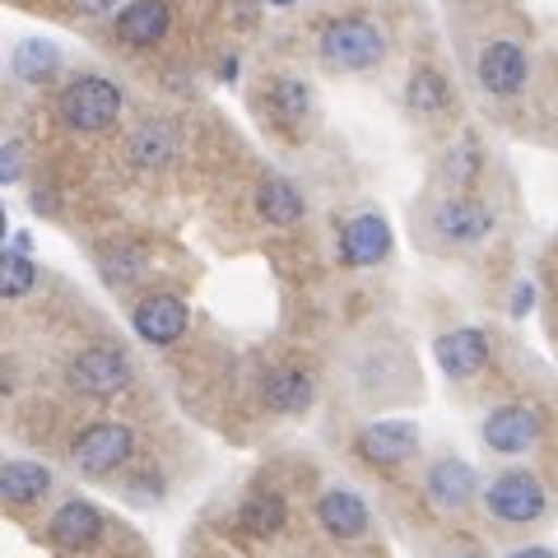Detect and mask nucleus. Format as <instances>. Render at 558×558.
<instances>
[{
    "label": "nucleus",
    "instance_id": "9b49d317",
    "mask_svg": "<svg viewBox=\"0 0 558 558\" xmlns=\"http://www.w3.org/2000/svg\"><path fill=\"white\" fill-rule=\"evenodd\" d=\"M433 359H438V368L447 377L465 381L488 363V336L480 326H457V330H447V336L433 340Z\"/></svg>",
    "mask_w": 558,
    "mask_h": 558
},
{
    "label": "nucleus",
    "instance_id": "a211bd4d",
    "mask_svg": "<svg viewBox=\"0 0 558 558\" xmlns=\"http://www.w3.org/2000/svg\"><path fill=\"white\" fill-rule=\"evenodd\" d=\"M51 488V470L38 465V461H5L0 470V494H5L10 508H33V502H43Z\"/></svg>",
    "mask_w": 558,
    "mask_h": 558
},
{
    "label": "nucleus",
    "instance_id": "9d476101",
    "mask_svg": "<svg viewBox=\"0 0 558 558\" xmlns=\"http://www.w3.org/2000/svg\"><path fill=\"white\" fill-rule=\"evenodd\" d=\"M391 256V223L381 215H354L340 233V260L354 270H368Z\"/></svg>",
    "mask_w": 558,
    "mask_h": 558
},
{
    "label": "nucleus",
    "instance_id": "f257e3e1",
    "mask_svg": "<svg viewBox=\"0 0 558 558\" xmlns=\"http://www.w3.org/2000/svg\"><path fill=\"white\" fill-rule=\"evenodd\" d=\"M317 57L326 70H340V75H359V70H373L387 61V28L363 20V14H340L330 20L317 38Z\"/></svg>",
    "mask_w": 558,
    "mask_h": 558
},
{
    "label": "nucleus",
    "instance_id": "39448f33",
    "mask_svg": "<svg viewBox=\"0 0 558 558\" xmlns=\"http://www.w3.org/2000/svg\"><path fill=\"white\" fill-rule=\"evenodd\" d=\"M131 451H135V433L126 424H89L70 442V461H75L80 475L108 480L131 461Z\"/></svg>",
    "mask_w": 558,
    "mask_h": 558
},
{
    "label": "nucleus",
    "instance_id": "f03ea898",
    "mask_svg": "<svg viewBox=\"0 0 558 558\" xmlns=\"http://www.w3.org/2000/svg\"><path fill=\"white\" fill-rule=\"evenodd\" d=\"M57 108L65 117V126L94 135V131L117 126V117H121V89H117L112 80H102V75H75L61 89Z\"/></svg>",
    "mask_w": 558,
    "mask_h": 558
},
{
    "label": "nucleus",
    "instance_id": "4468645a",
    "mask_svg": "<svg viewBox=\"0 0 558 558\" xmlns=\"http://www.w3.org/2000/svg\"><path fill=\"white\" fill-rule=\"evenodd\" d=\"M424 488H428V498H433V508H442V512H461L475 502V470H470L461 457H442V461H433L428 465V475H424Z\"/></svg>",
    "mask_w": 558,
    "mask_h": 558
},
{
    "label": "nucleus",
    "instance_id": "5701e85b",
    "mask_svg": "<svg viewBox=\"0 0 558 558\" xmlns=\"http://www.w3.org/2000/svg\"><path fill=\"white\" fill-rule=\"evenodd\" d=\"M405 102L414 108V117H447L451 108V89H447V80L438 75V70H428V65H418L410 84H405Z\"/></svg>",
    "mask_w": 558,
    "mask_h": 558
},
{
    "label": "nucleus",
    "instance_id": "423d86ee",
    "mask_svg": "<svg viewBox=\"0 0 558 558\" xmlns=\"http://www.w3.org/2000/svg\"><path fill=\"white\" fill-rule=\"evenodd\" d=\"M545 433V414L535 405H498L484 418V447L498 451V457H521L531 451Z\"/></svg>",
    "mask_w": 558,
    "mask_h": 558
},
{
    "label": "nucleus",
    "instance_id": "2f4dec72",
    "mask_svg": "<svg viewBox=\"0 0 558 558\" xmlns=\"http://www.w3.org/2000/svg\"><path fill=\"white\" fill-rule=\"evenodd\" d=\"M266 5H293V0H266Z\"/></svg>",
    "mask_w": 558,
    "mask_h": 558
},
{
    "label": "nucleus",
    "instance_id": "f8f14e48",
    "mask_svg": "<svg viewBox=\"0 0 558 558\" xmlns=\"http://www.w3.org/2000/svg\"><path fill=\"white\" fill-rule=\"evenodd\" d=\"M418 451V428L405 418H381L359 433V457L368 465H400Z\"/></svg>",
    "mask_w": 558,
    "mask_h": 558
},
{
    "label": "nucleus",
    "instance_id": "2eb2a0df",
    "mask_svg": "<svg viewBox=\"0 0 558 558\" xmlns=\"http://www.w3.org/2000/svg\"><path fill=\"white\" fill-rule=\"evenodd\" d=\"M317 521L330 539H359L368 531V502L354 488H326L317 498Z\"/></svg>",
    "mask_w": 558,
    "mask_h": 558
},
{
    "label": "nucleus",
    "instance_id": "cd10ccee",
    "mask_svg": "<svg viewBox=\"0 0 558 558\" xmlns=\"http://www.w3.org/2000/svg\"><path fill=\"white\" fill-rule=\"evenodd\" d=\"M20 168H24V145L20 140H10V145L0 149V182H14L20 178Z\"/></svg>",
    "mask_w": 558,
    "mask_h": 558
},
{
    "label": "nucleus",
    "instance_id": "7c9ffc66",
    "mask_svg": "<svg viewBox=\"0 0 558 558\" xmlns=\"http://www.w3.org/2000/svg\"><path fill=\"white\" fill-rule=\"evenodd\" d=\"M508 558H558V554L545 549V545H531V549H517V554H508Z\"/></svg>",
    "mask_w": 558,
    "mask_h": 558
},
{
    "label": "nucleus",
    "instance_id": "aec40b11",
    "mask_svg": "<svg viewBox=\"0 0 558 558\" xmlns=\"http://www.w3.org/2000/svg\"><path fill=\"white\" fill-rule=\"evenodd\" d=\"M317 396V381H312L303 368H275L266 377V405L279 414H303Z\"/></svg>",
    "mask_w": 558,
    "mask_h": 558
},
{
    "label": "nucleus",
    "instance_id": "f3484780",
    "mask_svg": "<svg viewBox=\"0 0 558 558\" xmlns=\"http://www.w3.org/2000/svg\"><path fill=\"white\" fill-rule=\"evenodd\" d=\"M182 145V135L172 121H145V126H135V135L126 140V154H131V163L135 168H168L172 163V154H178Z\"/></svg>",
    "mask_w": 558,
    "mask_h": 558
},
{
    "label": "nucleus",
    "instance_id": "412c9836",
    "mask_svg": "<svg viewBox=\"0 0 558 558\" xmlns=\"http://www.w3.org/2000/svg\"><path fill=\"white\" fill-rule=\"evenodd\" d=\"M270 112L284 131H299L312 117V84L299 80V75H279L275 89H270Z\"/></svg>",
    "mask_w": 558,
    "mask_h": 558
},
{
    "label": "nucleus",
    "instance_id": "c85d7f7f",
    "mask_svg": "<svg viewBox=\"0 0 558 558\" xmlns=\"http://www.w3.org/2000/svg\"><path fill=\"white\" fill-rule=\"evenodd\" d=\"M535 307V284H517V293H512V317H526V312Z\"/></svg>",
    "mask_w": 558,
    "mask_h": 558
},
{
    "label": "nucleus",
    "instance_id": "dca6fc26",
    "mask_svg": "<svg viewBox=\"0 0 558 558\" xmlns=\"http://www.w3.org/2000/svg\"><path fill=\"white\" fill-rule=\"evenodd\" d=\"M168 28H172L168 0H131V5H121V14H117V33L131 47H154Z\"/></svg>",
    "mask_w": 558,
    "mask_h": 558
},
{
    "label": "nucleus",
    "instance_id": "b1692460",
    "mask_svg": "<svg viewBox=\"0 0 558 558\" xmlns=\"http://www.w3.org/2000/svg\"><path fill=\"white\" fill-rule=\"evenodd\" d=\"M238 521H242V531L247 535H275L279 526L289 521V502L275 494V488H260V494H252L247 502H242V512H238Z\"/></svg>",
    "mask_w": 558,
    "mask_h": 558
},
{
    "label": "nucleus",
    "instance_id": "ddd939ff",
    "mask_svg": "<svg viewBox=\"0 0 558 558\" xmlns=\"http://www.w3.org/2000/svg\"><path fill=\"white\" fill-rule=\"evenodd\" d=\"M47 535H51V545H57V549L80 554V549L98 545V535H102V512L94 508V502H84V498H70V502H61V508L51 512Z\"/></svg>",
    "mask_w": 558,
    "mask_h": 558
},
{
    "label": "nucleus",
    "instance_id": "0eeeda50",
    "mask_svg": "<svg viewBox=\"0 0 558 558\" xmlns=\"http://www.w3.org/2000/svg\"><path fill=\"white\" fill-rule=\"evenodd\" d=\"M475 75H480V89H484V94H494V98H512V94L526 89V75H531L526 51H521V43H512V38L488 43V47L480 51Z\"/></svg>",
    "mask_w": 558,
    "mask_h": 558
},
{
    "label": "nucleus",
    "instance_id": "6e6552de",
    "mask_svg": "<svg viewBox=\"0 0 558 558\" xmlns=\"http://www.w3.org/2000/svg\"><path fill=\"white\" fill-rule=\"evenodd\" d=\"M433 233L451 247H475L494 233V215H488V205L470 201V196H447L438 209H433Z\"/></svg>",
    "mask_w": 558,
    "mask_h": 558
},
{
    "label": "nucleus",
    "instance_id": "20e7f679",
    "mask_svg": "<svg viewBox=\"0 0 558 558\" xmlns=\"http://www.w3.org/2000/svg\"><path fill=\"white\" fill-rule=\"evenodd\" d=\"M484 508L494 521H502V526H531V521L549 512V494L531 470H502V475L484 488Z\"/></svg>",
    "mask_w": 558,
    "mask_h": 558
},
{
    "label": "nucleus",
    "instance_id": "bb28decb",
    "mask_svg": "<svg viewBox=\"0 0 558 558\" xmlns=\"http://www.w3.org/2000/svg\"><path fill=\"white\" fill-rule=\"evenodd\" d=\"M442 172H447V178L457 182V186H461V182H470V178H475V172H480V149H475V140L465 135L461 145L447 154V168H442Z\"/></svg>",
    "mask_w": 558,
    "mask_h": 558
},
{
    "label": "nucleus",
    "instance_id": "c756f323",
    "mask_svg": "<svg viewBox=\"0 0 558 558\" xmlns=\"http://www.w3.org/2000/svg\"><path fill=\"white\" fill-rule=\"evenodd\" d=\"M65 5L75 10V14H108V10L121 5V0H65Z\"/></svg>",
    "mask_w": 558,
    "mask_h": 558
},
{
    "label": "nucleus",
    "instance_id": "393cba45",
    "mask_svg": "<svg viewBox=\"0 0 558 558\" xmlns=\"http://www.w3.org/2000/svg\"><path fill=\"white\" fill-rule=\"evenodd\" d=\"M145 270H149L145 247H108V252L98 256V275H102V284H108V289H131V284H140V279H145Z\"/></svg>",
    "mask_w": 558,
    "mask_h": 558
},
{
    "label": "nucleus",
    "instance_id": "a878e982",
    "mask_svg": "<svg viewBox=\"0 0 558 558\" xmlns=\"http://www.w3.org/2000/svg\"><path fill=\"white\" fill-rule=\"evenodd\" d=\"M0 284H5V299H24V293L38 284V266L28 260V252H5V270H0Z\"/></svg>",
    "mask_w": 558,
    "mask_h": 558
},
{
    "label": "nucleus",
    "instance_id": "1a4fd4ad",
    "mask_svg": "<svg viewBox=\"0 0 558 558\" xmlns=\"http://www.w3.org/2000/svg\"><path fill=\"white\" fill-rule=\"evenodd\" d=\"M131 326L145 344H172V340L186 336L191 312H186V303L178 299V293H149V299L135 303Z\"/></svg>",
    "mask_w": 558,
    "mask_h": 558
},
{
    "label": "nucleus",
    "instance_id": "4be33fe9",
    "mask_svg": "<svg viewBox=\"0 0 558 558\" xmlns=\"http://www.w3.org/2000/svg\"><path fill=\"white\" fill-rule=\"evenodd\" d=\"M57 65H61V51L57 43H47V38H24L20 47L10 51V70H14V80L20 84H43L57 75Z\"/></svg>",
    "mask_w": 558,
    "mask_h": 558
},
{
    "label": "nucleus",
    "instance_id": "6ab92c4d",
    "mask_svg": "<svg viewBox=\"0 0 558 558\" xmlns=\"http://www.w3.org/2000/svg\"><path fill=\"white\" fill-rule=\"evenodd\" d=\"M256 209L266 223H275V229H289V223H299L307 215V201L289 178H266L256 191Z\"/></svg>",
    "mask_w": 558,
    "mask_h": 558
},
{
    "label": "nucleus",
    "instance_id": "7ed1b4c3",
    "mask_svg": "<svg viewBox=\"0 0 558 558\" xmlns=\"http://www.w3.org/2000/svg\"><path fill=\"white\" fill-rule=\"evenodd\" d=\"M131 377H135V363H131L126 349H117V344L80 349V354L70 359V368H65L70 387H75L80 396H94V400H108L117 391H126Z\"/></svg>",
    "mask_w": 558,
    "mask_h": 558
}]
</instances>
